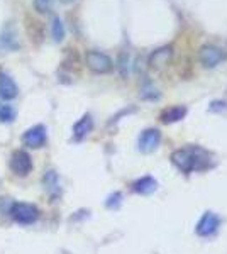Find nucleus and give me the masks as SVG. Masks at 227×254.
I'll return each instance as SVG.
<instances>
[{
    "label": "nucleus",
    "mask_w": 227,
    "mask_h": 254,
    "mask_svg": "<svg viewBox=\"0 0 227 254\" xmlns=\"http://www.w3.org/2000/svg\"><path fill=\"white\" fill-rule=\"evenodd\" d=\"M10 170L17 176H27L32 171V158L27 151L17 149L10 156Z\"/></svg>",
    "instance_id": "nucleus-5"
},
{
    "label": "nucleus",
    "mask_w": 227,
    "mask_h": 254,
    "mask_svg": "<svg viewBox=\"0 0 227 254\" xmlns=\"http://www.w3.org/2000/svg\"><path fill=\"white\" fill-rule=\"evenodd\" d=\"M46 139H48V130L46 126L43 124H36L32 127H29L26 132L22 134V142L24 146L31 147V149H39L46 144Z\"/></svg>",
    "instance_id": "nucleus-4"
},
{
    "label": "nucleus",
    "mask_w": 227,
    "mask_h": 254,
    "mask_svg": "<svg viewBox=\"0 0 227 254\" xmlns=\"http://www.w3.org/2000/svg\"><path fill=\"white\" fill-rule=\"evenodd\" d=\"M159 141H161V132L158 129H146L139 136V151L146 154L152 153L159 146Z\"/></svg>",
    "instance_id": "nucleus-7"
},
{
    "label": "nucleus",
    "mask_w": 227,
    "mask_h": 254,
    "mask_svg": "<svg viewBox=\"0 0 227 254\" xmlns=\"http://www.w3.org/2000/svg\"><path fill=\"white\" fill-rule=\"evenodd\" d=\"M171 161L175 166L183 173H192V171H200L209 168L210 154L199 146H190L178 149L171 154Z\"/></svg>",
    "instance_id": "nucleus-1"
},
{
    "label": "nucleus",
    "mask_w": 227,
    "mask_h": 254,
    "mask_svg": "<svg viewBox=\"0 0 227 254\" xmlns=\"http://www.w3.org/2000/svg\"><path fill=\"white\" fill-rule=\"evenodd\" d=\"M92 129H93L92 116H88V114H86V116H83L75 126H73V134H75L76 139H83L86 134L92 132Z\"/></svg>",
    "instance_id": "nucleus-10"
},
{
    "label": "nucleus",
    "mask_w": 227,
    "mask_h": 254,
    "mask_svg": "<svg viewBox=\"0 0 227 254\" xmlns=\"http://www.w3.org/2000/svg\"><path fill=\"white\" fill-rule=\"evenodd\" d=\"M51 3L53 0H32V5H34L36 12H39V14H48L51 10Z\"/></svg>",
    "instance_id": "nucleus-17"
},
{
    "label": "nucleus",
    "mask_w": 227,
    "mask_h": 254,
    "mask_svg": "<svg viewBox=\"0 0 227 254\" xmlns=\"http://www.w3.org/2000/svg\"><path fill=\"white\" fill-rule=\"evenodd\" d=\"M9 214L17 224L29 225V224H34L36 220H38L39 210H38V207L32 205V203L14 202L9 208Z\"/></svg>",
    "instance_id": "nucleus-2"
},
{
    "label": "nucleus",
    "mask_w": 227,
    "mask_h": 254,
    "mask_svg": "<svg viewBox=\"0 0 227 254\" xmlns=\"http://www.w3.org/2000/svg\"><path fill=\"white\" fill-rule=\"evenodd\" d=\"M156 187H158V183H156L154 178H151V176H143L141 180L134 182L133 190L141 195H150L156 190Z\"/></svg>",
    "instance_id": "nucleus-11"
},
{
    "label": "nucleus",
    "mask_w": 227,
    "mask_h": 254,
    "mask_svg": "<svg viewBox=\"0 0 227 254\" xmlns=\"http://www.w3.org/2000/svg\"><path fill=\"white\" fill-rule=\"evenodd\" d=\"M185 114H187V109L181 107V105H178V107H171L168 110H164L163 116H161V121L164 122V124H171V122H178L180 119L185 117Z\"/></svg>",
    "instance_id": "nucleus-14"
},
{
    "label": "nucleus",
    "mask_w": 227,
    "mask_h": 254,
    "mask_svg": "<svg viewBox=\"0 0 227 254\" xmlns=\"http://www.w3.org/2000/svg\"><path fill=\"white\" fill-rule=\"evenodd\" d=\"M85 63L93 73H98V75L110 73L114 68V63H112V60H110V56H107L105 53L95 51V49H92V51H86Z\"/></svg>",
    "instance_id": "nucleus-3"
},
{
    "label": "nucleus",
    "mask_w": 227,
    "mask_h": 254,
    "mask_svg": "<svg viewBox=\"0 0 227 254\" xmlns=\"http://www.w3.org/2000/svg\"><path fill=\"white\" fill-rule=\"evenodd\" d=\"M121 198H122V195L121 193H114V195H110L109 196V200H107V207L109 208H115L121 203Z\"/></svg>",
    "instance_id": "nucleus-19"
},
{
    "label": "nucleus",
    "mask_w": 227,
    "mask_h": 254,
    "mask_svg": "<svg viewBox=\"0 0 227 254\" xmlns=\"http://www.w3.org/2000/svg\"><path fill=\"white\" fill-rule=\"evenodd\" d=\"M170 58H171V48H161L158 51L152 53L150 64L152 68H161L164 64H168Z\"/></svg>",
    "instance_id": "nucleus-13"
},
{
    "label": "nucleus",
    "mask_w": 227,
    "mask_h": 254,
    "mask_svg": "<svg viewBox=\"0 0 227 254\" xmlns=\"http://www.w3.org/2000/svg\"><path fill=\"white\" fill-rule=\"evenodd\" d=\"M19 95V87L7 73L0 71V97L3 100H12Z\"/></svg>",
    "instance_id": "nucleus-9"
},
{
    "label": "nucleus",
    "mask_w": 227,
    "mask_h": 254,
    "mask_svg": "<svg viewBox=\"0 0 227 254\" xmlns=\"http://www.w3.org/2000/svg\"><path fill=\"white\" fill-rule=\"evenodd\" d=\"M199 60L205 68H216L224 60V51L214 44H205L199 51Z\"/></svg>",
    "instance_id": "nucleus-6"
},
{
    "label": "nucleus",
    "mask_w": 227,
    "mask_h": 254,
    "mask_svg": "<svg viewBox=\"0 0 227 254\" xmlns=\"http://www.w3.org/2000/svg\"><path fill=\"white\" fill-rule=\"evenodd\" d=\"M51 34H53V39L56 43H61L65 39V26L61 22L60 17H53V22H51Z\"/></svg>",
    "instance_id": "nucleus-15"
},
{
    "label": "nucleus",
    "mask_w": 227,
    "mask_h": 254,
    "mask_svg": "<svg viewBox=\"0 0 227 254\" xmlns=\"http://www.w3.org/2000/svg\"><path fill=\"white\" fill-rule=\"evenodd\" d=\"M60 2H61V3H72L73 0H60Z\"/></svg>",
    "instance_id": "nucleus-20"
},
{
    "label": "nucleus",
    "mask_w": 227,
    "mask_h": 254,
    "mask_svg": "<svg viewBox=\"0 0 227 254\" xmlns=\"http://www.w3.org/2000/svg\"><path fill=\"white\" fill-rule=\"evenodd\" d=\"M44 183H46V187H48L49 191L56 190V188H58V175H56V171H48L46 176H44Z\"/></svg>",
    "instance_id": "nucleus-18"
},
{
    "label": "nucleus",
    "mask_w": 227,
    "mask_h": 254,
    "mask_svg": "<svg viewBox=\"0 0 227 254\" xmlns=\"http://www.w3.org/2000/svg\"><path fill=\"white\" fill-rule=\"evenodd\" d=\"M0 43H2L3 48L10 49V51L19 49V41H17V34H15V29L7 26L5 29L2 31V34H0Z\"/></svg>",
    "instance_id": "nucleus-12"
},
{
    "label": "nucleus",
    "mask_w": 227,
    "mask_h": 254,
    "mask_svg": "<svg viewBox=\"0 0 227 254\" xmlns=\"http://www.w3.org/2000/svg\"><path fill=\"white\" fill-rule=\"evenodd\" d=\"M219 224H221V219L214 212H205L202 215V219L199 220V224H197V234L202 237L212 236L217 231Z\"/></svg>",
    "instance_id": "nucleus-8"
},
{
    "label": "nucleus",
    "mask_w": 227,
    "mask_h": 254,
    "mask_svg": "<svg viewBox=\"0 0 227 254\" xmlns=\"http://www.w3.org/2000/svg\"><path fill=\"white\" fill-rule=\"evenodd\" d=\"M15 119V110L10 105H0V122H12Z\"/></svg>",
    "instance_id": "nucleus-16"
}]
</instances>
